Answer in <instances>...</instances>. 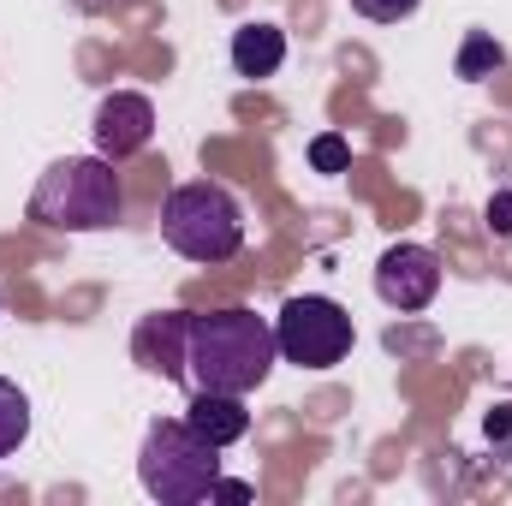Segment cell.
I'll list each match as a JSON object with an SVG mask.
<instances>
[{"label": "cell", "instance_id": "obj_12", "mask_svg": "<svg viewBox=\"0 0 512 506\" xmlns=\"http://www.w3.org/2000/svg\"><path fill=\"white\" fill-rule=\"evenodd\" d=\"M501 66H507V48H501L489 30H471L465 48H459V78H489V72H501Z\"/></svg>", "mask_w": 512, "mask_h": 506}, {"label": "cell", "instance_id": "obj_16", "mask_svg": "<svg viewBox=\"0 0 512 506\" xmlns=\"http://www.w3.org/2000/svg\"><path fill=\"white\" fill-rule=\"evenodd\" d=\"M209 501H251V483H233V477H215Z\"/></svg>", "mask_w": 512, "mask_h": 506}, {"label": "cell", "instance_id": "obj_3", "mask_svg": "<svg viewBox=\"0 0 512 506\" xmlns=\"http://www.w3.org/2000/svg\"><path fill=\"white\" fill-rule=\"evenodd\" d=\"M221 477V447L203 441L185 417H155L143 429V447H137V483L143 495L161 506H197L209 501Z\"/></svg>", "mask_w": 512, "mask_h": 506}, {"label": "cell", "instance_id": "obj_4", "mask_svg": "<svg viewBox=\"0 0 512 506\" xmlns=\"http://www.w3.org/2000/svg\"><path fill=\"white\" fill-rule=\"evenodd\" d=\"M161 239H167V251H179L185 262H203V268L233 262L245 251V209L215 179L173 185L161 203Z\"/></svg>", "mask_w": 512, "mask_h": 506}, {"label": "cell", "instance_id": "obj_13", "mask_svg": "<svg viewBox=\"0 0 512 506\" xmlns=\"http://www.w3.org/2000/svg\"><path fill=\"white\" fill-rule=\"evenodd\" d=\"M310 167H316V173H346V167H352V149H346V137L322 131V137L310 143Z\"/></svg>", "mask_w": 512, "mask_h": 506}, {"label": "cell", "instance_id": "obj_8", "mask_svg": "<svg viewBox=\"0 0 512 506\" xmlns=\"http://www.w3.org/2000/svg\"><path fill=\"white\" fill-rule=\"evenodd\" d=\"M185 346H191V310H161L131 334V352L149 376L185 381Z\"/></svg>", "mask_w": 512, "mask_h": 506}, {"label": "cell", "instance_id": "obj_15", "mask_svg": "<svg viewBox=\"0 0 512 506\" xmlns=\"http://www.w3.org/2000/svg\"><path fill=\"white\" fill-rule=\"evenodd\" d=\"M489 233H501V239L512 233V191H495L489 197Z\"/></svg>", "mask_w": 512, "mask_h": 506}, {"label": "cell", "instance_id": "obj_5", "mask_svg": "<svg viewBox=\"0 0 512 506\" xmlns=\"http://www.w3.org/2000/svg\"><path fill=\"white\" fill-rule=\"evenodd\" d=\"M352 340H358L352 316H346L334 298H322V292L286 298L280 316H274V346H280V358L298 364V370H334V364L352 352Z\"/></svg>", "mask_w": 512, "mask_h": 506}, {"label": "cell", "instance_id": "obj_7", "mask_svg": "<svg viewBox=\"0 0 512 506\" xmlns=\"http://www.w3.org/2000/svg\"><path fill=\"white\" fill-rule=\"evenodd\" d=\"M90 131H96V155L126 161L137 149H149V137H155V102L137 90H114V96H102Z\"/></svg>", "mask_w": 512, "mask_h": 506}, {"label": "cell", "instance_id": "obj_14", "mask_svg": "<svg viewBox=\"0 0 512 506\" xmlns=\"http://www.w3.org/2000/svg\"><path fill=\"white\" fill-rule=\"evenodd\" d=\"M423 0H352V12L358 18H370V24H399V18H411Z\"/></svg>", "mask_w": 512, "mask_h": 506}, {"label": "cell", "instance_id": "obj_2", "mask_svg": "<svg viewBox=\"0 0 512 506\" xmlns=\"http://www.w3.org/2000/svg\"><path fill=\"white\" fill-rule=\"evenodd\" d=\"M120 209H126V191L108 155H66L30 191V221L54 233H102L120 221Z\"/></svg>", "mask_w": 512, "mask_h": 506}, {"label": "cell", "instance_id": "obj_10", "mask_svg": "<svg viewBox=\"0 0 512 506\" xmlns=\"http://www.w3.org/2000/svg\"><path fill=\"white\" fill-rule=\"evenodd\" d=\"M286 66V30L280 24H239L233 30V72L239 78H274Z\"/></svg>", "mask_w": 512, "mask_h": 506}, {"label": "cell", "instance_id": "obj_11", "mask_svg": "<svg viewBox=\"0 0 512 506\" xmlns=\"http://www.w3.org/2000/svg\"><path fill=\"white\" fill-rule=\"evenodd\" d=\"M30 435V399L18 393V381L0 376V459H12Z\"/></svg>", "mask_w": 512, "mask_h": 506}, {"label": "cell", "instance_id": "obj_9", "mask_svg": "<svg viewBox=\"0 0 512 506\" xmlns=\"http://www.w3.org/2000/svg\"><path fill=\"white\" fill-rule=\"evenodd\" d=\"M185 423H191L203 441H215V447H233V441L251 435L245 393H209V387H191V411H185Z\"/></svg>", "mask_w": 512, "mask_h": 506}, {"label": "cell", "instance_id": "obj_6", "mask_svg": "<svg viewBox=\"0 0 512 506\" xmlns=\"http://www.w3.org/2000/svg\"><path fill=\"white\" fill-rule=\"evenodd\" d=\"M441 292V256L429 245H387L382 262H376V298L399 316H417L429 310Z\"/></svg>", "mask_w": 512, "mask_h": 506}, {"label": "cell", "instance_id": "obj_1", "mask_svg": "<svg viewBox=\"0 0 512 506\" xmlns=\"http://www.w3.org/2000/svg\"><path fill=\"white\" fill-rule=\"evenodd\" d=\"M280 358L274 346V322L256 316L245 304L227 310H191V346H185V381L209 387V393H251L268 381Z\"/></svg>", "mask_w": 512, "mask_h": 506}]
</instances>
